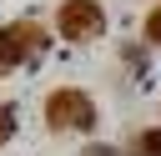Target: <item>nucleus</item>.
<instances>
[{"label": "nucleus", "mask_w": 161, "mask_h": 156, "mask_svg": "<svg viewBox=\"0 0 161 156\" xmlns=\"http://www.w3.org/2000/svg\"><path fill=\"white\" fill-rule=\"evenodd\" d=\"M86 156H116L111 146H86Z\"/></svg>", "instance_id": "obj_8"}, {"label": "nucleus", "mask_w": 161, "mask_h": 156, "mask_svg": "<svg viewBox=\"0 0 161 156\" xmlns=\"http://www.w3.org/2000/svg\"><path fill=\"white\" fill-rule=\"evenodd\" d=\"M45 126H50V131H91V126H96L91 96L75 91V86L50 91V96H45Z\"/></svg>", "instance_id": "obj_1"}, {"label": "nucleus", "mask_w": 161, "mask_h": 156, "mask_svg": "<svg viewBox=\"0 0 161 156\" xmlns=\"http://www.w3.org/2000/svg\"><path fill=\"white\" fill-rule=\"evenodd\" d=\"M20 60H25V55H20V45L10 40V30H0V75H5V70H15Z\"/></svg>", "instance_id": "obj_4"}, {"label": "nucleus", "mask_w": 161, "mask_h": 156, "mask_svg": "<svg viewBox=\"0 0 161 156\" xmlns=\"http://www.w3.org/2000/svg\"><path fill=\"white\" fill-rule=\"evenodd\" d=\"M146 40H151V45H161V5L146 15Z\"/></svg>", "instance_id": "obj_6"}, {"label": "nucleus", "mask_w": 161, "mask_h": 156, "mask_svg": "<svg viewBox=\"0 0 161 156\" xmlns=\"http://www.w3.org/2000/svg\"><path fill=\"white\" fill-rule=\"evenodd\" d=\"M141 156H161V126L156 131H141Z\"/></svg>", "instance_id": "obj_5"}, {"label": "nucleus", "mask_w": 161, "mask_h": 156, "mask_svg": "<svg viewBox=\"0 0 161 156\" xmlns=\"http://www.w3.org/2000/svg\"><path fill=\"white\" fill-rule=\"evenodd\" d=\"M5 30H10V40L20 45V55H35V50H45V40H50V35H45L40 25H30V20H15V25H5Z\"/></svg>", "instance_id": "obj_3"}, {"label": "nucleus", "mask_w": 161, "mask_h": 156, "mask_svg": "<svg viewBox=\"0 0 161 156\" xmlns=\"http://www.w3.org/2000/svg\"><path fill=\"white\" fill-rule=\"evenodd\" d=\"M55 25H60L65 40H96V35L106 30V10H101L96 0H65V5L55 10Z\"/></svg>", "instance_id": "obj_2"}, {"label": "nucleus", "mask_w": 161, "mask_h": 156, "mask_svg": "<svg viewBox=\"0 0 161 156\" xmlns=\"http://www.w3.org/2000/svg\"><path fill=\"white\" fill-rule=\"evenodd\" d=\"M10 131H15V111H10V106H0V146L10 141Z\"/></svg>", "instance_id": "obj_7"}]
</instances>
